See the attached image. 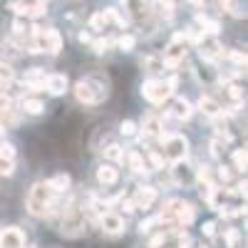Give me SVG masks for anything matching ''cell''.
<instances>
[{
  "instance_id": "6da1fadb",
  "label": "cell",
  "mask_w": 248,
  "mask_h": 248,
  "mask_svg": "<svg viewBox=\"0 0 248 248\" xmlns=\"http://www.w3.org/2000/svg\"><path fill=\"white\" fill-rule=\"evenodd\" d=\"M30 37H32V47L35 52H50V55H57L62 50V35L55 30V28H37L32 25L30 28Z\"/></svg>"
},
{
  "instance_id": "7a4b0ae2",
  "label": "cell",
  "mask_w": 248,
  "mask_h": 248,
  "mask_svg": "<svg viewBox=\"0 0 248 248\" xmlns=\"http://www.w3.org/2000/svg\"><path fill=\"white\" fill-rule=\"evenodd\" d=\"M52 189L47 186V181H37L30 194H28V211L32 216H45L50 214V206H52Z\"/></svg>"
},
{
  "instance_id": "3957f363",
  "label": "cell",
  "mask_w": 248,
  "mask_h": 248,
  "mask_svg": "<svg viewBox=\"0 0 248 248\" xmlns=\"http://www.w3.org/2000/svg\"><path fill=\"white\" fill-rule=\"evenodd\" d=\"M75 97L82 105H99L107 97V90L97 85V77H90V79H79L75 85Z\"/></svg>"
},
{
  "instance_id": "277c9868",
  "label": "cell",
  "mask_w": 248,
  "mask_h": 248,
  "mask_svg": "<svg viewBox=\"0 0 248 248\" xmlns=\"http://www.w3.org/2000/svg\"><path fill=\"white\" fill-rule=\"evenodd\" d=\"M164 156L169 161H186L189 156V139L181 137V134H169L164 139Z\"/></svg>"
},
{
  "instance_id": "5b68a950",
  "label": "cell",
  "mask_w": 248,
  "mask_h": 248,
  "mask_svg": "<svg viewBox=\"0 0 248 248\" xmlns=\"http://www.w3.org/2000/svg\"><path fill=\"white\" fill-rule=\"evenodd\" d=\"M184 57H186V35L184 32H176L174 37H171V43H169V47L164 50V65L167 67H179L181 62H184Z\"/></svg>"
},
{
  "instance_id": "8992f818",
  "label": "cell",
  "mask_w": 248,
  "mask_h": 248,
  "mask_svg": "<svg viewBox=\"0 0 248 248\" xmlns=\"http://www.w3.org/2000/svg\"><path fill=\"white\" fill-rule=\"evenodd\" d=\"M141 94H144L147 102H152V105H164V102L171 97V92H169L164 79H147L141 85Z\"/></svg>"
},
{
  "instance_id": "52a82bcc",
  "label": "cell",
  "mask_w": 248,
  "mask_h": 248,
  "mask_svg": "<svg viewBox=\"0 0 248 248\" xmlns=\"http://www.w3.org/2000/svg\"><path fill=\"white\" fill-rule=\"evenodd\" d=\"M62 233L70 236V238L85 233V218H82L79 209H70V211H65V216H62Z\"/></svg>"
},
{
  "instance_id": "ba28073f",
  "label": "cell",
  "mask_w": 248,
  "mask_h": 248,
  "mask_svg": "<svg viewBox=\"0 0 248 248\" xmlns=\"http://www.w3.org/2000/svg\"><path fill=\"white\" fill-rule=\"evenodd\" d=\"M199 55H201V60H206V62H216L221 55H223V47H221V43L211 35H206L201 43H199Z\"/></svg>"
},
{
  "instance_id": "9c48e42d",
  "label": "cell",
  "mask_w": 248,
  "mask_h": 248,
  "mask_svg": "<svg viewBox=\"0 0 248 248\" xmlns=\"http://www.w3.org/2000/svg\"><path fill=\"white\" fill-rule=\"evenodd\" d=\"M25 246V236L15 226H8V229L0 231V248H23Z\"/></svg>"
},
{
  "instance_id": "30bf717a",
  "label": "cell",
  "mask_w": 248,
  "mask_h": 248,
  "mask_svg": "<svg viewBox=\"0 0 248 248\" xmlns=\"http://www.w3.org/2000/svg\"><path fill=\"white\" fill-rule=\"evenodd\" d=\"M99 226H102V231L105 233H109V236H119L122 231H124V221H122V216L119 214H102V218H99Z\"/></svg>"
},
{
  "instance_id": "8fae6325",
  "label": "cell",
  "mask_w": 248,
  "mask_h": 248,
  "mask_svg": "<svg viewBox=\"0 0 248 248\" xmlns=\"http://www.w3.org/2000/svg\"><path fill=\"white\" fill-rule=\"evenodd\" d=\"M132 201H134V209H152V203L156 201V189L154 186H141Z\"/></svg>"
},
{
  "instance_id": "7c38bea8",
  "label": "cell",
  "mask_w": 248,
  "mask_h": 248,
  "mask_svg": "<svg viewBox=\"0 0 248 248\" xmlns=\"http://www.w3.org/2000/svg\"><path fill=\"white\" fill-rule=\"evenodd\" d=\"M194 218H196V209H194L191 203L181 201V203H179V209H176V216H174L176 226H179V229H186L189 223H194Z\"/></svg>"
},
{
  "instance_id": "4fadbf2b",
  "label": "cell",
  "mask_w": 248,
  "mask_h": 248,
  "mask_svg": "<svg viewBox=\"0 0 248 248\" xmlns=\"http://www.w3.org/2000/svg\"><path fill=\"white\" fill-rule=\"evenodd\" d=\"M97 181H99L102 186L117 184V181H119V171H117L114 164H102V167L97 169Z\"/></svg>"
},
{
  "instance_id": "5bb4252c",
  "label": "cell",
  "mask_w": 248,
  "mask_h": 248,
  "mask_svg": "<svg viewBox=\"0 0 248 248\" xmlns=\"http://www.w3.org/2000/svg\"><path fill=\"white\" fill-rule=\"evenodd\" d=\"M45 90H47L50 94H55V97L65 94V90H67V77H65V75H47Z\"/></svg>"
},
{
  "instance_id": "9a60e30c",
  "label": "cell",
  "mask_w": 248,
  "mask_h": 248,
  "mask_svg": "<svg viewBox=\"0 0 248 248\" xmlns=\"http://www.w3.org/2000/svg\"><path fill=\"white\" fill-rule=\"evenodd\" d=\"M199 112L206 114V117H211V119H216L221 114V105L216 99H211V97H201L199 99Z\"/></svg>"
},
{
  "instance_id": "2e32d148",
  "label": "cell",
  "mask_w": 248,
  "mask_h": 248,
  "mask_svg": "<svg viewBox=\"0 0 248 248\" xmlns=\"http://www.w3.org/2000/svg\"><path fill=\"white\" fill-rule=\"evenodd\" d=\"M191 112H194V107L189 105V102H186L184 97H179L176 102H174V109H171V117H176V119H189L191 117Z\"/></svg>"
},
{
  "instance_id": "e0dca14e",
  "label": "cell",
  "mask_w": 248,
  "mask_h": 248,
  "mask_svg": "<svg viewBox=\"0 0 248 248\" xmlns=\"http://www.w3.org/2000/svg\"><path fill=\"white\" fill-rule=\"evenodd\" d=\"M70 176L67 174H57V176H52L50 181H47V186L52 189V194H65L67 189H70Z\"/></svg>"
},
{
  "instance_id": "ac0fdd59",
  "label": "cell",
  "mask_w": 248,
  "mask_h": 248,
  "mask_svg": "<svg viewBox=\"0 0 248 248\" xmlns=\"http://www.w3.org/2000/svg\"><path fill=\"white\" fill-rule=\"evenodd\" d=\"M164 129V124H161V119H156V117H147L144 119V137H159L161 139V132Z\"/></svg>"
},
{
  "instance_id": "d6986e66",
  "label": "cell",
  "mask_w": 248,
  "mask_h": 248,
  "mask_svg": "<svg viewBox=\"0 0 248 248\" xmlns=\"http://www.w3.org/2000/svg\"><path fill=\"white\" fill-rule=\"evenodd\" d=\"M127 161H129V169H132V171H137V174L147 171V164H144V156H141L139 152H129V154H127Z\"/></svg>"
},
{
  "instance_id": "ffe728a7",
  "label": "cell",
  "mask_w": 248,
  "mask_h": 248,
  "mask_svg": "<svg viewBox=\"0 0 248 248\" xmlns=\"http://www.w3.org/2000/svg\"><path fill=\"white\" fill-rule=\"evenodd\" d=\"M15 79V72H13V67L8 65V62H0V92H3L10 82Z\"/></svg>"
},
{
  "instance_id": "44dd1931",
  "label": "cell",
  "mask_w": 248,
  "mask_h": 248,
  "mask_svg": "<svg viewBox=\"0 0 248 248\" xmlns=\"http://www.w3.org/2000/svg\"><path fill=\"white\" fill-rule=\"evenodd\" d=\"M105 156L109 161H114V164H122L124 161V149L119 147V144H109V147L105 149Z\"/></svg>"
},
{
  "instance_id": "7402d4cb",
  "label": "cell",
  "mask_w": 248,
  "mask_h": 248,
  "mask_svg": "<svg viewBox=\"0 0 248 248\" xmlns=\"http://www.w3.org/2000/svg\"><path fill=\"white\" fill-rule=\"evenodd\" d=\"M218 3H221V8L226 13H231L233 17H243L246 15V10H241V5H238V0H218Z\"/></svg>"
},
{
  "instance_id": "603a6c76",
  "label": "cell",
  "mask_w": 248,
  "mask_h": 248,
  "mask_svg": "<svg viewBox=\"0 0 248 248\" xmlns=\"http://www.w3.org/2000/svg\"><path fill=\"white\" fill-rule=\"evenodd\" d=\"M23 109H25L28 114H43L45 105H43L40 99H23Z\"/></svg>"
},
{
  "instance_id": "cb8c5ba5",
  "label": "cell",
  "mask_w": 248,
  "mask_h": 248,
  "mask_svg": "<svg viewBox=\"0 0 248 248\" xmlns=\"http://www.w3.org/2000/svg\"><path fill=\"white\" fill-rule=\"evenodd\" d=\"M102 15H105V20H112V23H117L119 28H124V25H127V17H124V15H119V10H117V8H107V10L102 13Z\"/></svg>"
},
{
  "instance_id": "d4e9b609",
  "label": "cell",
  "mask_w": 248,
  "mask_h": 248,
  "mask_svg": "<svg viewBox=\"0 0 248 248\" xmlns=\"http://www.w3.org/2000/svg\"><path fill=\"white\" fill-rule=\"evenodd\" d=\"M223 55L229 57V60L233 62V65H236L238 70H243V67H246V52H238V50H226Z\"/></svg>"
},
{
  "instance_id": "484cf974",
  "label": "cell",
  "mask_w": 248,
  "mask_h": 248,
  "mask_svg": "<svg viewBox=\"0 0 248 248\" xmlns=\"http://www.w3.org/2000/svg\"><path fill=\"white\" fill-rule=\"evenodd\" d=\"M45 10H47V0H37V3L28 5V15L30 17H43Z\"/></svg>"
},
{
  "instance_id": "4316f807",
  "label": "cell",
  "mask_w": 248,
  "mask_h": 248,
  "mask_svg": "<svg viewBox=\"0 0 248 248\" xmlns=\"http://www.w3.org/2000/svg\"><path fill=\"white\" fill-rule=\"evenodd\" d=\"M105 28H107V20H105V15H102V13H94V15L90 17V30L99 32V30H105Z\"/></svg>"
},
{
  "instance_id": "83f0119b",
  "label": "cell",
  "mask_w": 248,
  "mask_h": 248,
  "mask_svg": "<svg viewBox=\"0 0 248 248\" xmlns=\"http://www.w3.org/2000/svg\"><path fill=\"white\" fill-rule=\"evenodd\" d=\"M117 45H119L124 52H129V50H134V45H137V37H134V35H122V37L117 40Z\"/></svg>"
},
{
  "instance_id": "f1b7e54d",
  "label": "cell",
  "mask_w": 248,
  "mask_h": 248,
  "mask_svg": "<svg viewBox=\"0 0 248 248\" xmlns=\"http://www.w3.org/2000/svg\"><path fill=\"white\" fill-rule=\"evenodd\" d=\"M174 176H176V181H179V184H181V181H191L189 171H186V164H181V161H176V167H174Z\"/></svg>"
},
{
  "instance_id": "f546056e",
  "label": "cell",
  "mask_w": 248,
  "mask_h": 248,
  "mask_svg": "<svg viewBox=\"0 0 248 248\" xmlns=\"http://www.w3.org/2000/svg\"><path fill=\"white\" fill-rule=\"evenodd\" d=\"M0 159H15V147L8 141H0Z\"/></svg>"
},
{
  "instance_id": "4dcf8cb0",
  "label": "cell",
  "mask_w": 248,
  "mask_h": 248,
  "mask_svg": "<svg viewBox=\"0 0 248 248\" xmlns=\"http://www.w3.org/2000/svg\"><path fill=\"white\" fill-rule=\"evenodd\" d=\"M238 238H241L238 229H229V231H226V243H229V248H238Z\"/></svg>"
},
{
  "instance_id": "1f68e13d",
  "label": "cell",
  "mask_w": 248,
  "mask_h": 248,
  "mask_svg": "<svg viewBox=\"0 0 248 248\" xmlns=\"http://www.w3.org/2000/svg\"><path fill=\"white\" fill-rule=\"evenodd\" d=\"M8 10H13L15 15L23 17V15H28V3H23V0H15V3H10V8H8Z\"/></svg>"
},
{
  "instance_id": "d6a6232c",
  "label": "cell",
  "mask_w": 248,
  "mask_h": 248,
  "mask_svg": "<svg viewBox=\"0 0 248 248\" xmlns=\"http://www.w3.org/2000/svg\"><path fill=\"white\" fill-rule=\"evenodd\" d=\"M144 65H147L149 72H159V70L164 67V62H161L159 57H147V60H144Z\"/></svg>"
},
{
  "instance_id": "836d02e7",
  "label": "cell",
  "mask_w": 248,
  "mask_h": 248,
  "mask_svg": "<svg viewBox=\"0 0 248 248\" xmlns=\"http://www.w3.org/2000/svg\"><path fill=\"white\" fill-rule=\"evenodd\" d=\"M233 164H236L238 171L246 169V152H243V149H236V152H233Z\"/></svg>"
},
{
  "instance_id": "e575fe53",
  "label": "cell",
  "mask_w": 248,
  "mask_h": 248,
  "mask_svg": "<svg viewBox=\"0 0 248 248\" xmlns=\"http://www.w3.org/2000/svg\"><path fill=\"white\" fill-rule=\"evenodd\" d=\"M119 132H122L124 137H132V134H137V124H134L132 119H127V122H122V127H119Z\"/></svg>"
},
{
  "instance_id": "d590c367",
  "label": "cell",
  "mask_w": 248,
  "mask_h": 248,
  "mask_svg": "<svg viewBox=\"0 0 248 248\" xmlns=\"http://www.w3.org/2000/svg\"><path fill=\"white\" fill-rule=\"evenodd\" d=\"M13 171H15L13 159H0V174H3V176H10Z\"/></svg>"
},
{
  "instance_id": "8d00e7d4",
  "label": "cell",
  "mask_w": 248,
  "mask_h": 248,
  "mask_svg": "<svg viewBox=\"0 0 248 248\" xmlns=\"http://www.w3.org/2000/svg\"><path fill=\"white\" fill-rule=\"evenodd\" d=\"M92 50L97 52V55H105L107 52V47H109V43H107V40H92Z\"/></svg>"
},
{
  "instance_id": "74e56055",
  "label": "cell",
  "mask_w": 248,
  "mask_h": 248,
  "mask_svg": "<svg viewBox=\"0 0 248 248\" xmlns=\"http://www.w3.org/2000/svg\"><path fill=\"white\" fill-rule=\"evenodd\" d=\"M229 97H231L233 102H243V90H241L238 85H231V87H229Z\"/></svg>"
},
{
  "instance_id": "f35d334b",
  "label": "cell",
  "mask_w": 248,
  "mask_h": 248,
  "mask_svg": "<svg viewBox=\"0 0 248 248\" xmlns=\"http://www.w3.org/2000/svg\"><path fill=\"white\" fill-rule=\"evenodd\" d=\"M156 223H159L156 216H154V218H147V221H141V223H139V231H141V233H147V231H152V226H156Z\"/></svg>"
},
{
  "instance_id": "ab89813d",
  "label": "cell",
  "mask_w": 248,
  "mask_h": 248,
  "mask_svg": "<svg viewBox=\"0 0 248 248\" xmlns=\"http://www.w3.org/2000/svg\"><path fill=\"white\" fill-rule=\"evenodd\" d=\"M201 231H203L206 236H209V238H214V236H216V223H214V221H206Z\"/></svg>"
},
{
  "instance_id": "60d3db41",
  "label": "cell",
  "mask_w": 248,
  "mask_h": 248,
  "mask_svg": "<svg viewBox=\"0 0 248 248\" xmlns=\"http://www.w3.org/2000/svg\"><path fill=\"white\" fill-rule=\"evenodd\" d=\"M179 248H191V236L189 233H179Z\"/></svg>"
},
{
  "instance_id": "b9f144b4",
  "label": "cell",
  "mask_w": 248,
  "mask_h": 248,
  "mask_svg": "<svg viewBox=\"0 0 248 248\" xmlns=\"http://www.w3.org/2000/svg\"><path fill=\"white\" fill-rule=\"evenodd\" d=\"M149 159H152V164H154L156 169H164V159H161L156 152H149Z\"/></svg>"
},
{
  "instance_id": "7bdbcfd3",
  "label": "cell",
  "mask_w": 248,
  "mask_h": 248,
  "mask_svg": "<svg viewBox=\"0 0 248 248\" xmlns=\"http://www.w3.org/2000/svg\"><path fill=\"white\" fill-rule=\"evenodd\" d=\"M122 209H124V214H132L134 211V201L132 199H124L122 201Z\"/></svg>"
},
{
  "instance_id": "ee69618b",
  "label": "cell",
  "mask_w": 248,
  "mask_h": 248,
  "mask_svg": "<svg viewBox=\"0 0 248 248\" xmlns=\"http://www.w3.org/2000/svg\"><path fill=\"white\" fill-rule=\"evenodd\" d=\"M218 179H221V181H229V179H231L229 167H218Z\"/></svg>"
},
{
  "instance_id": "f6af8a7d",
  "label": "cell",
  "mask_w": 248,
  "mask_h": 248,
  "mask_svg": "<svg viewBox=\"0 0 248 248\" xmlns=\"http://www.w3.org/2000/svg\"><path fill=\"white\" fill-rule=\"evenodd\" d=\"M164 241H167V233H159L156 238H152V243H149V246H152V248H159Z\"/></svg>"
},
{
  "instance_id": "bcb514c9",
  "label": "cell",
  "mask_w": 248,
  "mask_h": 248,
  "mask_svg": "<svg viewBox=\"0 0 248 248\" xmlns=\"http://www.w3.org/2000/svg\"><path fill=\"white\" fill-rule=\"evenodd\" d=\"M13 30H15V35H25V25H23V20H15Z\"/></svg>"
},
{
  "instance_id": "7dc6e473",
  "label": "cell",
  "mask_w": 248,
  "mask_h": 248,
  "mask_svg": "<svg viewBox=\"0 0 248 248\" xmlns=\"http://www.w3.org/2000/svg\"><path fill=\"white\" fill-rule=\"evenodd\" d=\"M79 43H87V45H90V43H92V35H90V32H79Z\"/></svg>"
},
{
  "instance_id": "c3c4849f",
  "label": "cell",
  "mask_w": 248,
  "mask_h": 248,
  "mask_svg": "<svg viewBox=\"0 0 248 248\" xmlns=\"http://www.w3.org/2000/svg\"><path fill=\"white\" fill-rule=\"evenodd\" d=\"M186 3H191V5H196V8H203L206 0H186Z\"/></svg>"
},
{
  "instance_id": "681fc988",
  "label": "cell",
  "mask_w": 248,
  "mask_h": 248,
  "mask_svg": "<svg viewBox=\"0 0 248 248\" xmlns=\"http://www.w3.org/2000/svg\"><path fill=\"white\" fill-rule=\"evenodd\" d=\"M0 134H3V122H0Z\"/></svg>"
},
{
  "instance_id": "f907efd6",
  "label": "cell",
  "mask_w": 248,
  "mask_h": 248,
  "mask_svg": "<svg viewBox=\"0 0 248 248\" xmlns=\"http://www.w3.org/2000/svg\"><path fill=\"white\" fill-rule=\"evenodd\" d=\"M199 248H209V246H199Z\"/></svg>"
}]
</instances>
